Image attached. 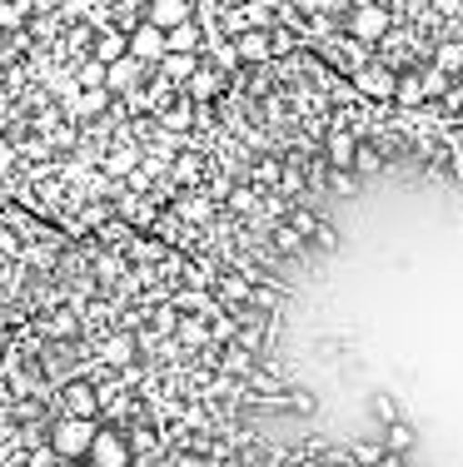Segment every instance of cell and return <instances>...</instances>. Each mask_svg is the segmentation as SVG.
<instances>
[{
	"label": "cell",
	"mask_w": 463,
	"mask_h": 467,
	"mask_svg": "<svg viewBox=\"0 0 463 467\" xmlns=\"http://www.w3.org/2000/svg\"><path fill=\"white\" fill-rule=\"evenodd\" d=\"M95 432H100V428H95V418H65L55 432H50V448H55L60 458H86Z\"/></svg>",
	"instance_id": "6da1fadb"
},
{
	"label": "cell",
	"mask_w": 463,
	"mask_h": 467,
	"mask_svg": "<svg viewBox=\"0 0 463 467\" xmlns=\"http://www.w3.org/2000/svg\"><path fill=\"white\" fill-rule=\"evenodd\" d=\"M130 55L140 60V65H160V55H165V30L160 25H135L130 30Z\"/></svg>",
	"instance_id": "7a4b0ae2"
},
{
	"label": "cell",
	"mask_w": 463,
	"mask_h": 467,
	"mask_svg": "<svg viewBox=\"0 0 463 467\" xmlns=\"http://www.w3.org/2000/svg\"><path fill=\"white\" fill-rule=\"evenodd\" d=\"M90 458H95V467H130V442L120 432H95Z\"/></svg>",
	"instance_id": "3957f363"
},
{
	"label": "cell",
	"mask_w": 463,
	"mask_h": 467,
	"mask_svg": "<svg viewBox=\"0 0 463 467\" xmlns=\"http://www.w3.org/2000/svg\"><path fill=\"white\" fill-rule=\"evenodd\" d=\"M384 30H388V10L384 5H374V0H369V5L354 10V20H349V35L354 40H378Z\"/></svg>",
	"instance_id": "277c9868"
},
{
	"label": "cell",
	"mask_w": 463,
	"mask_h": 467,
	"mask_svg": "<svg viewBox=\"0 0 463 467\" xmlns=\"http://www.w3.org/2000/svg\"><path fill=\"white\" fill-rule=\"evenodd\" d=\"M354 84H359V94H369V100H394L398 75H394V70H384V65H369V70L354 75Z\"/></svg>",
	"instance_id": "5b68a950"
},
{
	"label": "cell",
	"mask_w": 463,
	"mask_h": 467,
	"mask_svg": "<svg viewBox=\"0 0 463 467\" xmlns=\"http://www.w3.org/2000/svg\"><path fill=\"white\" fill-rule=\"evenodd\" d=\"M235 55L239 60H269L275 55V40L265 30H245V35H235Z\"/></svg>",
	"instance_id": "8992f818"
},
{
	"label": "cell",
	"mask_w": 463,
	"mask_h": 467,
	"mask_svg": "<svg viewBox=\"0 0 463 467\" xmlns=\"http://www.w3.org/2000/svg\"><path fill=\"white\" fill-rule=\"evenodd\" d=\"M185 20H189V5H185V0H150V25L175 30V25H185Z\"/></svg>",
	"instance_id": "52a82bcc"
},
{
	"label": "cell",
	"mask_w": 463,
	"mask_h": 467,
	"mask_svg": "<svg viewBox=\"0 0 463 467\" xmlns=\"http://www.w3.org/2000/svg\"><path fill=\"white\" fill-rule=\"evenodd\" d=\"M135 80H140V60H135V55H125V60H115V65H105V90H130Z\"/></svg>",
	"instance_id": "ba28073f"
},
{
	"label": "cell",
	"mask_w": 463,
	"mask_h": 467,
	"mask_svg": "<svg viewBox=\"0 0 463 467\" xmlns=\"http://www.w3.org/2000/svg\"><path fill=\"white\" fill-rule=\"evenodd\" d=\"M105 100H110V90H75L70 94V114L75 120H95L105 110Z\"/></svg>",
	"instance_id": "9c48e42d"
},
{
	"label": "cell",
	"mask_w": 463,
	"mask_h": 467,
	"mask_svg": "<svg viewBox=\"0 0 463 467\" xmlns=\"http://www.w3.org/2000/svg\"><path fill=\"white\" fill-rule=\"evenodd\" d=\"M125 55H130V30H125V35L110 30V35L95 40V60H100V65H115V60H125Z\"/></svg>",
	"instance_id": "30bf717a"
},
{
	"label": "cell",
	"mask_w": 463,
	"mask_h": 467,
	"mask_svg": "<svg viewBox=\"0 0 463 467\" xmlns=\"http://www.w3.org/2000/svg\"><path fill=\"white\" fill-rule=\"evenodd\" d=\"M65 402H70V418H95V408H100V392H95L90 383H75L65 392Z\"/></svg>",
	"instance_id": "8fae6325"
},
{
	"label": "cell",
	"mask_w": 463,
	"mask_h": 467,
	"mask_svg": "<svg viewBox=\"0 0 463 467\" xmlns=\"http://www.w3.org/2000/svg\"><path fill=\"white\" fill-rule=\"evenodd\" d=\"M195 45H199V30L189 25H175V30H165V50H170V55H195Z\"/></svg>",
	"instance_id": "7c38bea8"
},
{
	"label": "cell",
	"mask_w": 463,
	"mask_h": 467,
	"mask_svg": "<svg viewBox=\"0 0 463 467\" xmlns=\"http://www.w3.org/2000/svg\"><path fill=\"white\" fill-rule=\"evenodd\" d=\"M354 150H359V140H354L349 130L329 134V164H334V169H349V164H354Z\"/></svg>",
	"instance_id": "4fadbf2b"
},
{
	"label": "cell",
	"mask_w": 463,
	"mask_h": 467,
	"mask_svg": "<svg viewBox=\"0 0 463 467\" xmlns=\"http://www.w3.org/2000/svg\"><path fill=\"white\" fill-rule=\"evenodd\" d=\"M434 70H438V75H458V70H463V45H458V40H444V45L434 50Z\"/></svg>",
	"instance_id": "5bb4252c"
},
{
	"label": "cell",
	"mask_w": 463,
	"mask_h": 467,
	"mask_svg": "<svg viewBox=\"0 0 463 467\" xmlns=\"http://www.w3.org/2000/svg\"><path fill=\"white\" fill-rule=\"evenodd\" d=\"M160 70H165V80L189 84V75H195V55H170V50H165V55H160Z\"/></svg>",
	"instance_id": "9a60e30c"
},
{
	"label": "cell",
	"mask_w": 463,
	"mask_h": 467,
	"mask_svg": "<svg viewBox=\"0 0 463 467\" xmlns=\"http://www.w3.org/2000/svg\"><path fill=\"white\" fill-rule=\"evenodd\" d=\"M408 448H414V428L394 418V422H388V428H384V452H398V458H404Z\"/></svg>",
	"instance_id": "2e32d148"
},
{
	"label": "cell",
	"mask_w": 463,
	"mask_h": 467,
	"mask_svg": "<svg viewBox=\"0 0 463 467\" xmlns=\"http://www.w3.org/2000/svg\"><path fill=\"white\" fill-rule=\"evenodd\" d=\"M394 100H398V104H408V110H418V104L428 100V94H424V80H418V75H398Z\"/></svg>",
	"instance_id": "e0dca14e"
},
{
	"label": "cell",
	"mask_w": 463,
	"mask_h": 467,
	"mask_svg": "<svg viewBox=\"0 0 463 467\" xmlns=\"http://www.w3.org/2000/svg\"><path fill=\"white\" fill-rule=\"evenodd\" d=\"M160 124H165V134H185L189 124H195V110H189V104H170V110L160 114Z\"/></svg>",
	"instance_id": "ac0fdd59"
},
{
	"label": "cell",
	"mask_w": 463,
	"mask_h": 467,
	"mask_svg": "<svg viewBox=\"0 0 463 467\" xmlns=\"http://www.w3.org/2000/svg\"><path fill=\"white\" fill-rule=\"evenodd\" d=\"M354 169H359V174H378V169H384V154H378L374 144H359V150H354Z\"/></svg>",
	"instance_id": "d6986e66"
},
{
	"label": "cell",
	"mask_w": 463,
	"mask_h": 467,
	"mask_svg": "<svg viewBox=\"0 0 463 467\" xmlns=\"http://www.w3.org/2000/svg\"><path fill=\"white\" fill-rule=\"evenodd\" d=\"M105 358H110V363H130L135 358V338H110V343H105Z\"/></svg>",
	"instance_id": "ffe728a7"
},
{
	"label": "cell",
	"mask_w": 463,
	"mask_h": 467,
	"mask_svg": "<svg viewBox=\"0 0 463 467\" xmlns=\"http://www.w3.org/2000/svg\"><path fill=\"white\" fill-rule=\"evenodd\" d=\"M309 239L319 243L324 253H334V249H339V229H334L329 219H319V224H314V234H309Z\"/></svg>",
	"instance_id": "44dd1931"
},
{
	"label": "cell",
	"mask_w": 463,
	"mask_h": 467,
	"mask_svg": "<svg viewBox=\"0 0 463 467\" xmlns=\"http://www.w3.org/2000/svg\"><path fill=\"white\" fill-rule=\"evenodd\" d=\"M219 84H225V80H219V70H199V75H189V90H195V94H215Z\"/></svg>",
	"instance_id": "7402d4cb"
},
{
	"label": "cell",
	"mask_w": 463,
	"mask_h": 467,
	"mask_svg": "<svg viewBox=\"0 0 463 467\" xmlns=\"http://www.w3.org/2000/svg\"><path fill=\"white\" fill-rule=\"evenodd\" d=\"M80 90H105V65L100 60H90V65L80 70Z\"/></svg>",
	"instance_id": "603a6c76"
},
{
	"label": "cell",
	"mask_w": 463,
	"mask_h": 467,
	"mask_svg": "<svg viewBox=\"0 0 463 467\" xmlns=\"http://www.w3.org/2000/svg\"><path fill=\"white\" fill-rule=\"evenodd\" d=\"M275 243H279V249H284V253H299V249H304V234H299V229H289V224H284V229H275Z\"/></svg>",
	"instance_id": "cb8c5ba5"
},
{
	"label": "cell",
	"mask_w": 463,
	"mask_h": 467,
	"mask_svg": "<svg viewBox=\"0 0 463 467\" xmlns=\"http://www.w3.org/2000/svg\"><path fill=\"white\" fill-rule=\"evenodd\" d=\"M418 80H424V94H444L448 90V75H438V70H424Z\"/></svg>",
	"instance_id": "d4e9b609"
},
{
	"label": "cell",
	"mask_w": 463,
	"mask_h": 467,
	"mask_svg": "<svg viewBox=\"0 0 463 467\" xmlns=\"http://www.w3.org/2000/svg\"><path fill=\"white\" fill-rule=\"evenodd\" d=\"M175 328H180L185 343H205V323H195V318H185V323H175Z\"/></svg>",
	"instance_id": "484cf974"
},
{
	"label": "cell",
	"mask_w": 463,
	"mask_h": 467,
	"mask_svg": "<svg viewBox=\"0 0 463 467\" xmlns=\"http://www.w3.org/2000/svg\"><path fill=\"white\" fill-rule=\"evenodd\" d=\"M354 458H359L364 467H374L378 458H384V448H378V442H359V448H354Z\"/></svg>",
	"instance_id": "4316f807"
},
{
	"label": "cell",
	"mask_w": 463,
	"mask_h": 467,
	"mask_svg": "<svg viewBox=\"0 0 463 467\" xmlns=\"http://www.w3.org/2000/svg\"><path fill=\"white\" fill-rule=\"evenodd\" d=\"M314 224H319V214H309V209H299L289 229H299V234H314Z\"/></svg>",
	"instance_id": "83f0119b"
},
{
	"label": "cell",
	"mask_w": 463,
	"mask_h": 467,
	"mask_svg": "<svg viewBox=\"0 0 463 467\" xmlns=\"http://www.w3.org/2000/svg\"><path fill=\"white\" fill-rule=\"evenodd\" d=\"M329 184L339 189V194H349V189H354V174H349V169H334V174H329Z\"/></svg>",
	"instance_id": "f1b7e54d"
},
{
	"label": "cell",
	"mask_w": 463,
	"mask_h": 467,
	"mask_svg": "<svg viewBox=\"0 0 463 467\" xmlns=\"http://www.w3.org/2000/svg\"><path fill=\"white\" fill-rule=\"evenodd\" d=\"M20 20V5H10V0H0V25H15Z\"/></svg>",
	"instance_id": "f546056e"
},
{
	"label": "cell",
	"mask_w": 463,
	"mask_h": 467,
	"mask_svg": "<svg viewBox=\"0 0 463 467\" xmlns=\"http://www.w3.org/2000/svg\"><path fill=\"white\" fill-rule=\"evenodd\" d=\"M374 412H378L384 422H394V402H388V398H374Z\"/></svg>",
	"instance_id": "4dcf8cb0"
},
{
	"label": "cell",
	"mask_w": 463,
	"mask_h": 467,
	"mask_svg": "<svg viewBox=\"0 0 463 467\" xmlns=\"http://www.w3.org/2000/svg\"><path fill=\"white\" fill-rule=\"evenodd\" d=\"M110 164H115V169H135V150H120V154L110 159Z\"/></svg>",
	"instance_id": "1f68e13d"
},
{
	"label": "cell",
	"mask_w": 463,
	"mask_h": 467,
	"mask_svg": "<svg viewBox=\"0 0 463 467\" xmlns=\"http://www.w3.org/2000/svg\"><path fill=\"white\" fill-rule=\"evenodd\" d=\"M175 323H180V318H175L170 309H165V313H155V328H165V333H170V328H175Z\"/></svg>",
	"instance_id": "d6a6232c"
},
{
	"label": "cell",
	"mask_w": 463,
	"mask_h": 467,
	"mask_svg": "<svg viewBox=\"0 0 463 467\" xmlns=\"http://www.w3.org/2000/svg\"><path fill=\"white\" fill-rule=\"evenodd\" d=\"M175 174H180V179H195V159H189V154H185V159H180V164H175Z\"/></svg>",
	"instance_id": "836d02e7"
},
{
	"label": "cell",
	"mask_w": 463,
	"mask_h": 467,
	"mask_svg": "<svg viewBox=\"0 0 463 467\" xmlns=\"http://www.w3.org/2000/svg\"><path fill=\"white\" fill-rule=\"evenodd\" d=\"M374 467H408V462H404V458H398V452H384V458H378Z\"/></svg>",
	"instance_id": "e575fe53"
},
{
	"label": "cell",
	"mask_w": 463,
	"mask_h": 467,
	"mask_svg": "<svg viewBox=\"0 0 463 467\" xmlns=\"http://www.w3.org/2000/svg\"><path fill=\"white\" fill-rule=\"evenodd\" d=\"M0 169H10V150H5V144H0Z\"/></svg>",
	"instance_id": "d590c367"
},
{
	"label": "cell",
	"mask_w": 463,
	"mask_h": 467,
	"mask_svg": "<svg viewBox=\"0 0 463 467\" xmlns=\"http://www.w3.org/2000/svg\"><path fill=\"white\" fill-rule=\"evenodd\" d=\"M180 467H205V462H195V458H185V462H180Z\"/></svg>",
	"instance_id": "8d00e7d4"
},
{
	"label": "cell",
	"mask_w": 463,
	"mask_h": 467,
	"mask_svg": "<svg viewBox=\"0 0 463 467\" xmlns=\"http://www.w3.org/2000/svg\"><path fill=\"white\" fill-rule=\"evenodd\" d=\"M299 5H304V10H314V5H319V0H299Z\"/></svg>",
	"instance_id": "74e56055"
}]
</instances>
